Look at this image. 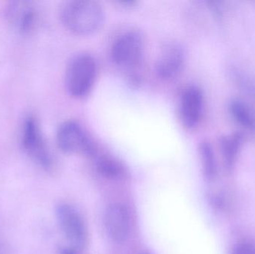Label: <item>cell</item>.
I'll list each match as a JSON object with an SVG mask.
<instances>
[{
  "label": "cell",
  "instance_id": "cell-15",
  "mask_svg": "<svg viewBox=\"0 0 255 254\" xmlns=\"http://www.w3.org/2000/svg\"><path fill=\"white\" fill-rule=\"evenodd\" d=\"M232 254H255V245L251 243H240L234 248Z\"/></svg>",
  "mask_w": 255,
  "mask_h": 254
},
{
  "label": "cell",
  "instance_id": "cell-2",
  "mask_svg": "<svg viewBox=\"0 0 255 254\" xmlns=\"http://www.w3.org/2000/svg\"><path fill=\"white\" fill-rule=\"evenodd\" d=\"M97 76V63L95 58L88 52H78L69 60L66 67V89L72 96L84 98L94 87Z\"/></svg>",
  "mask_w": 255,
  "mask_h": 254
},
{
  "label": "cell",
  "instance_id": "cell-10",
  "mask_svg": "<svg viewBox=\"0 0 255 254\" xmlns=\"http://www.w3.org/2000/svg\"><path fill=\"white\" fill-rule=\"evenodd\" d=\"M4 16L7 22L22 34L31 32L37 21L35 8L31 2L27 1H10L5 6Z\"/></svg>",
  "mask_w": 255,
  "mask_h": 254
},
{
  "label": "cell",
  "instance_id": "cell-12",
  "mask_svg": "<svg viewBox=\"0 0 255 254\" xmlns=\"http://www.w3.org/2000/svg\"><path fill=\"white\" fill-rule=\"evenodd\" d=\"M199 153L204 178L207 181H213L217 176V168L215 155L211 143L207 140L201 142Z\"/></svg>",
  "mask_w": 255,
  "mask_h": 254
},
{
  "label": "cell",
  "instance_id": "cell-5",
  "mask_svg": "<svg viewBox=\"0 0 255 254\" xmlns=\"http://www.w3.org/2000/svg\"><path fill=\"white\" fill-rule=\"evenodd\" d=\"M144 49L145 41L142 33L136 29H128L114 40L111 57L117 65L133 68L140 63Z\"/></svg>",
  "mask_w": 255,
  "mask_h": 254
},
{
  "label": "cell",
  "instance_id": "cell-9",
  "mask_svg": "<svg viewBox=\"0 0 255 254\" xmlns=\"http://www.w3.org/2000/svg\"><path fill=\"white\" fill-rule=\"evenodd\" d=\"M185 53L179 43H168L162 49L155 64V73L159 79L171 81L182 71Z\"/></svg>",
  "mask_w": 255,
  "mask_h": 254
},
{
  "label": "cell",
  "instance_id": "cell-13",
  "mask_svg": "<svg viewBox=\"0 0 255 254\" xmlns=\"http://www.w3.org/2000/svg\"><path fill=\"white\" fill-rule=\"evenodd\" d=\"M241 143L242 136L239 134H234L231 137H226L222 140L221 147L223 160L226 168L229 171L233 169Z\"/></svg>",
  "mask_w": 255,
  "mask_h": 254
},
{
  "label": "cell",
  "instance_id": "cell-17",
  "mask_svg": "<svg viewBox=\"0 0 255 254\" xmlns=\"http://www.w3.org/2000/svg\"><path fill=\"white\" fill-rule=\"evenodd\" d=\"M61 254H78V252L71 248V249H64Z\"/></svg>",
  "mask_w": 255,
  "mask_h": 254
},
{
  "label": "cell",
  "instance_id": "cell-14",
  "mask_svg": "<svg viewBox=\"0 0 255 254\" xmlns=\"http://www.w3.org/2000/svg\"><path fill=\"white\" fill-rule=\"evenodd\" d=\"M231 112L235 120L245 128L254 129L255 119L250 109L240 101H233L231 104Z\"/></svg>",
  "mask_w": 255,
  "mask_h": 254
},
{
  "label": "cell",
  "instance_id": "cell-1",
  "mask_svg": "<svg viewBox=\"0 0 255 254\" xmlns=\"http://www.w3.org/2000/svg\"><path fill=\"white\" fill-rule=\"evenodd\" d=\"M60 18L71 32L81 35L92 34L103 24L105 10L94 0H70L62 4Z\"/></svg>",
  "mask_w": 255,
  "mask_h": 254
},
{
  "label": "cell",
  "instance_id": "cell-11",
  "mask_svg": "<svg viewBox=\"0 0 255 254\" xmlns=\"http://www.w3.org/2000/svg\"><path fill=\"white\" fill-rule=\"evenodd\" d=\"M89 159L92 161L96 172L103 178L111 181H121L128 178L127 166L115 155L98 149Z\"/></svg>",
  "mask_w": 255,
  "mask_h": 254
},
{
  "label": "cell",
  "instance_id": "cell-8",
  "mask_svg": "<svg viewBox=\"0 0 255 254\" xmlns=\"http://www.w3.org/2000/svg\"><path fill=\"white\" fill-rule=\"evenodd\" d=\"M204 108L202 89L194 85L186 86L178 99V113L181 123L187 129H194L200 123Z\"/></svg>",
  "mask_w": 255,
  "mask_h": 254
},
{
  "label": "cell",
  "instance_id": "cell-16",
  "mask_svg": "<svg viewBox=\"0 0 255 254\" xmlns=\"http://www.w3.org/2000/svg\"><path fill=\"white\" fill-rule=\"evenodd\" d=\"M119 2L126 6H131L136 3V1L135 0H120Z\"/></svg>",
  "mask_w": 255,
  "mask_h": 254
},
{
  "label": "cell",
  "instance_id": "cell-6",
  "mask_svg": "<svg viewBox=\"0 0 255 254\" xmlns=\"http://www.w3.org/2000/svg\"><path fill=\"white\" fill-rule=\"evenodd\" d=\"M135 224L133 211L125 203H112L105 211V229L111 240L115 243H125L129 240Z\"/></svg>",
  "mask_w": 255,
  "mask_h": 254
},
{
  "label": "cell",
  "instance_id": "cell-18",
  "mask_svg": "<svg viewBox=\"0 0 255 254\" xmlns=\"http://www.w3.org/2000/svg\"><path fill=\"white\" fill-rule=\"evenodd\" d=\"M147 254V253H142V254Z\"/></svg>",
  "mask_w": 255,
  "mask_h": 254
},
{
  "label": "cell",
  "instance_id": "cell-3",
  "mask_svg": "<svg viewBox=\"0 0 255 254\" xmlns=\"http://www.w3.org/2000/svg\"><path fill=\"white\" fill-rule=\"evenodd\" d=\"M58 148L68 155H82L91 158L99 149L85 128L76 120L61 122L56 131Z\"/></svg>",
  "mask_w": 255,
  "mask_h": 254
},
{
  "label": "cell",
  "instance_id": "cell-4",
  "mask_svg": "<svg viewBox=\"0 0 255 254\" xmlns=\"http://www.w3.org/2000/svg\"><path fill=\"white\" fill-rule=\"evenodd\" d=\"M56 216L64 237L70 242L72 249L82 252L88 248L90 232L88 225L79 210L67 203L57 206Z\"/></svg>",
  "mask_w": 255,
  "mask_h": 254
},
{
  "label": "cell",
  "instance_id": "cell-7",
  "mask_svg": "<svg viewBox=\"0 0 255 254\" xmlns=\"http://www.w3.org/2000/svg\"><path fill=\"white\" fill-rule=\"evenodd\" d=\"M21 144L24 152L37 164L48 169L52 161L37 120L33 116L25 119L22 125Z\"/></svg>",
  "mask_w": 255,
  "mask_h": 254
}]
</instances>
